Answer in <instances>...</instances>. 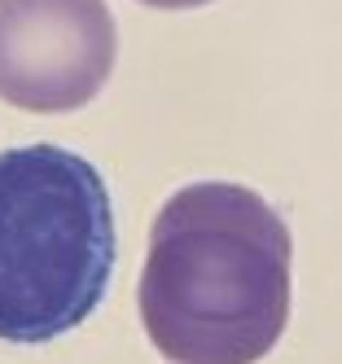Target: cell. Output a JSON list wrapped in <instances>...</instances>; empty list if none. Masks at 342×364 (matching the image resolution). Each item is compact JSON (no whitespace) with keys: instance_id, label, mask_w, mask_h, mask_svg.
I'll return each mask as SVG.
<instances>
[{"instance_id":"1","label":"cell","mask_w":342,"mask_h":364,"mask_svg":"<svg viewBox=\"0 0 342 364\" xmlns=\"http://www.w3.org/2000/svg\"><path fill=\"white\" fill-rule=\"evenodd\" d=\"M289 228L246 185L202 180L154 220L141 321L171 364H255L289 321Z\"/></svg>"},{"instance_id":"2","label":"cell","mask_w":342,"mask_h":364,"mask_svg":"<svg viewBox=\"0 0 342 364\" xmlns=\"http://www.w3.org/2000/svg\"><path fill=\"white\" fill-rule=\"evenodd\" d=\"M114 268V211L97 167L62 145L0 154V338L48 343L84 325Z\"/></svg>"},{"instance_id":"3","label":"cell","mask_w":342,"mask_h":364,"mask_svg":"<svg viewBox=\"0 0 342 364\" xmlns=\"http://www.w3.org/2000/svg\"><path fill=\"white\" fill-rule=\"evenodd\" d=\"M119 31L105 0H0V101L36 114L79 110L105 88Z\"/></svg>"},{"instance_id":"4","label":"cell","mask_w":342,"mask_h":364,"mask_svg":"<svg viewBox=\"0 0 342 364\" xmlns=\"http://www.w3.org/2000/svg\"><path fill=\"white\" fill-rule=\"evenodd\" d=\"M149 9H198V5H210V0H141Z\"/></svg>"}]
</instances>
